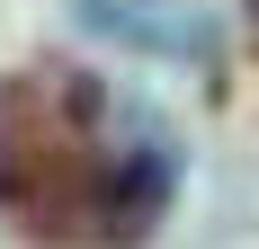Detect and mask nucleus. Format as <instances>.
Here are the masks:
<instances>
[{
	"instance_id": "f257e3e1",
	"label": "nucleus",
	"mask_w": 259,
	"mask_h": 249,
	"mask_svg": "<svg viewBox=\"0 0 259 249\" xmlns=\"http://www.w3.org/2000/svg\"><path fill=\"white\" fill-rule=\"evenodd\" d=\"M179 196V151L72 63L0 80V214L45 249H143Z\"/></svg>"
},
{
	"instance_id": "f03ea898",
	"label": "nucleus",
	"mask_w": 259,
	"mask_h": 249,
	"mask_svg": "<svg viewBox=\"0 0 259 249\" xmlns=\"http://www.w3.org/2000/svg\"><path fill=\"white\" fill-rule=\"evenodd\" d=\"M107 36H125L143 53H206V18L188 0H80Z\"/></svg>"
}]
</instances>
